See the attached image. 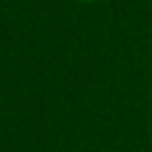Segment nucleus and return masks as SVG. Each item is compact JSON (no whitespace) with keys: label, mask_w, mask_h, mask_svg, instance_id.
Wrapping results in <instances>:
<instances>
[{"label":"nucleus","mask_w":152,"mask_h":152,"mask_svg":"<svg viewBox=\"0 0 152 152\" xmlns=\"http://www.w3.org/2000/svg\"><path fill=\"white\" fill-rule=\"evenodd\" d=\"M79 2H96V0H79Z\"/></svg>","instance_id":"1"}]
</instances>
